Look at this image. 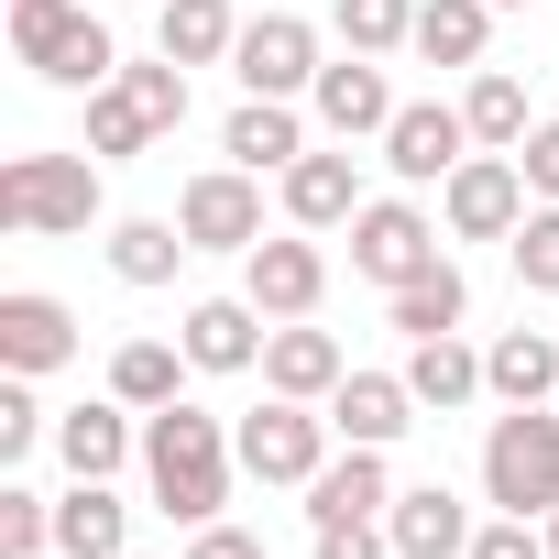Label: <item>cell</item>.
Masks as SVG:
<instances>
[{
	"label": "cell",
	"instance_id": "obj_31",
	"mask_svg": "<svg viewBox=\"0 0 559 559\" xmlns=\"http://www.w3.org/2000/svg\"><path fill=\"white\" fill-rule=\"evenodd\" d=\"M461 121H472V143H526V132H537V121H526V88H515L504 67H483V78H472Z\"/></svg>",
	"mask_w": 559,
	"mask_h": 559
},
{
	"label": "cell",
	"instance_id": "obj_13",
	"mask_svg": "<svg viewBox=\"0 0 559 559\" xmlns=\"http://www.w3.org/2000/svg\"><path fill=\"white\" fill-rule=\"evenodd\" d=\"M263 341H274V330H263L252 297H198V308H187V362H198V373H252Z\"/></svg>",
	"mask_w": 559,
	"mask_h": 559
},
{
	"label": "cell",
	"instance_id": "obj_33",
	"mask_svg": "<svg viewBox=\"0 0 559 559\" xmlns=\"http://www.w3.org/2000/svg\"><path fill=\"white\" fill-rule=\"evenodd\" d=\"M34 548H56V504L34 483H0V559H34Z\"/></svg>",
	"mask_w": 559,
	"mask_h": 559
},
{
	"label": "cell",
	"instance_id": "obj_18",
	"mask_svg": "<svg viewBox=\"0 0 559 559\" xmlns=\"http://www.w3.org/2000/svg\"><path fill=\"white\" fill-rule=\"evenodd\" d=\"M384 504H395V472H384V450H362V439L308 483V526H352V515H384Z\"/></svg>",
	"mask_w": 559,
	"mask_h": 559
},
{
	"label": "cell",
	"instance_id": "obj_15",
	"mask_svg": "<svg viewBox=\"0 0 559 559\" xmlns=\"http://www.w3.org/2000/svg\"><path fill=\"white\" fill-rule=\"evenodd\" d=\"M384 537H395V559H472V515H461L450 483L395 493V504H384Z\"/></svg>",
	"mask_w": 559,
	"mask_h": 559
},
{
	"label": "cell",
	"instance_id": "obj_10",
	"mask_svg": "<svg viewBox=\"0 0 559 559\" xmlns=\"http://www.w3.org/2000/svg\"><path fill=\"white\" fill-rule=\"evenodd\" d=\"M526 219V165L515 154H461L450 165V230L461 241H515Z\"/></svg>",
	"mask_w": 559,
	"mask_h": 559
},
{
	"label": "cell",
	"instance_id": "obj_26",
	"mask_svg": "<svg viewBox=\"0 0 559 559\" xmlns=\"http://www.w3.org/2000/svg\"><path fill=\"white\" fill-rule=\"evenodd\" d=\"M493 34V0H417V56L428 67H483Z\"/></svg>",
	"mask_w": 559,
	"mask_h": 559
},
{
	"label": "cell",
	"instance_id": "obj_20",
	"mask_svg": "<svg viewBox=\"0 0 559 559\" xmlns=\"http://www.w3.org/2000/svg\"><path fill=\"white\" fill-rule=\"evenodd\" d=\"M286 219H297V230H341V219H362V176H352V154H297V165H286Z\"/></svg>",
	"mask_w": 559,
	"mask_h": 559
},
{
	"label": "cell",
	"instance_id": "obj_29",
	"mask_svg": "<svg viewBox=\"0 0 559 559\" xmlns=\"http://www.w3.org/2000/svg\"><path fill=\"white\" fill-rule=\"evenodd\" d=\"M187 252H198V241H187L176 219H121V230H110V274H121V286H165Z\"/></svg>",
	"mask_w": 559,
	"mask_h": 559
},
{
	"label": "cell",
	"instance_id": "obj_14",
	"mask_svg": "<svg viewBox=\"0 0 559 559\" xmlns=\"http://www.w3.org/2000/svg\"><path fill=\"white\" fill-rule=\"evenodd\" d=\"M330 428H341V439H362V450H395V439L417 428V384H406V373H341Z\"/></svg>",
	"mask_w": 559,
	"mask_h": 559
},
{
	"label": "cell",
	"instance_id": "obj_23",
	"mask_svg": "<svg viewBox=\"0 0 559 559\" xmlns=\"http://www.w3.org/2000/svg\"><path fill=\"white\" fill-rule=\"evenodd\" d=\"M406 384H417V406H439V417L472 406V395H493V384H483V352H461V330L417 341V352H406Z\"/></svg>",
	"mask_w": 559,
	"mask_h": 559
},
{
	"label": "cell",
	"instance_id": "obj_41",
	"mask_svg": "<svg viewBox=\"0 0 559 559\" xmlns=\"http://www.w3.org/2000/svg\"><path fill=\"white\" fill-rule=\"evenodd\" d=\"M493 12H515V0H493Z\"/></svg>",
	"mask_w": 559,
	"mask_h": 559
},
{
	"label": "cell",
	"instance_id": "obj_1",
	"mask_svg": "<svg viewBox=\"0 0 559 559\" xmlns=\"http://www.w3.org/2000/svg\"><path fill=\"white\" fill-rule=\"evenodd\" d=\"M230 461H241V450H230V428H219L209 406L176 395V406L143 417V483H154V504H165L176 526H209V515L230 504Z\"/></svg>",
	"mask_w": 559,
	"mask_h": 559
},
{
	"label": "cell",
	"instance_id": "obj_39",
	"mask_svg": "<svg viewBox=\"0 0 559 559\" xmlns=\"http://www.w3.org/2000/svg\"><path fill=\"white\" fill-rule=\"evenodd\" d=\"M187 559H263V537H252V526H219V515H209V526L187 537Z\"/></svg>",
	"mask_w": 559,
	"mask_h": 559
},
{
	"label": "cell",
	"instance_id": "obj_19",
	"mask_svg": "<svg viewBox=\"0 0 559 559\" xmlns=\"http://www.w3.org/2000/svg\"><path fill=\"white\" fill-rule=\"evenodd\" d=\"M341 373H352V362H341V341H330V330H297V319H286V330L263 341V384H274V395H297V406L341 395Z\"/></svg>",
	"mask_w": 559,
	"mask_h": 559
},
{
	"label": "cell",
	"instance_id": "obj_37",
	"mask_svg": "<svg viewBox=\"0 0 559 559\" xmlns=\"http://www.w3.org/2000/svg\"><path fill=\"white\" fill-rule=\"evenodd\" d=\"M395 537L373 526V515H352V526H319V559H384Z\"/></svg>",
	"mask_w": 559,
	"mask_h": 559
},
{
	"label": "cell",
	"instance_id": "obj_16",
	"mask_svg": "<svg viewBox=\"0 0 559 559\" xmlns=\"http://www.w3.org/2000/svg\"><path fill=\"white\" fill-rule=\"evenodd\" d=\"M56 362H78V319L34 286L0 297V373H56Z\"/></svg>",
	"mask_w": 559,
	"mask_h": 559
},
{
	"label": "cell",
	"instance_id": "obj_9",
	"mask_svg": "<svg viewBox=\"0 0 559 559\" xmlns=\"http://www.w3.org/2000/svg\"><path fill=\"white\" fill-rule=\"evenodd\" d=\"M230 78H241L252 99H297V88H319V34H308L297 12H263V23H241Z\"/></svg>",
	"mask_w": 559,
	"mask_h": 559
},
{
	"label": "cell",
	"instance_id": "obj_35",
	"mask_svg": "<svg viewBox=\"0 0 559 559\" xmlns=\"http://www.w3.org/2000/svg\"><path fill=\"white\" fill-rule=\"evenodd\" d=\"M45 439V406H34V373H0V461H23Z\"/></svg>",
	"mask_w": 559,
	"mask_h": 559
},
{
	"label": "cell",
	"instance_id": "obj_32",
	"mask_svg": "<svg viewBox=\"0 0 559 559\" xmlns=\"http://www.w3.org/2000/svg\"><path fill=\"white\" fill-rule=\"evenodd\" d=\"M341 45H352V56H395V45H417V0H341Z\"/></svg>",
	"mask_w": 559,
	"mask_h": 559
},
{
	"label": "cell",
	"instance_id": "obj_2",
	"mask_svg": "<svg viewBox=\"0 0 559 559\" xmlns=\"http://www.w3.org/2000/svg\"><path fill=\"white\" fill-rule=\"evenodd\" d=\"M12 56H23L45 88H110V78H121L110 23H88L78 0H12Z\"/></svg>",
	"mask_w": 559,
	"mask_h": 559
},
{
	"label": "cell",
	"instance_id": "obj_36",
	"mask_svg": "<svg viewBox=\"0 0 559 559\" xmlns=\"http://www.w3.org/2000/svg\"><path fill=\"white\" fill-rule=\"evenodd\" d=\"M472 559H548L537 515H504V526H472Z\"/></svg>",
	"mask_w": 559,
	"mask_h": 559
},
{
	"label": "cell",
	"instance_id": "obj_22",
	"mask_svg": "<svg viewBox=\"0 0 559 559\" xmlns=\"http://www.w3.org/2000/svg\"><path fill=\"white\" fill-rule=\"evenodd\" d=\"M483 384H493L504 406H548V395H559V341H548V330H504V341L483 352Z\"/></svg>",
	"mask_w": 559,
	"mask_h": 559
},
{
	"label": "cell",
	"instance_id": "obj_12",
	"mask_svg": "<svg viewBox=\"0 0 559 559\" xmlns=\"http://www.w3.org/2000/svg\"><path fill=\"white\" fill-rule=\"evenodd\" d=\"M241 297H252L263 319H308V308L330 297L319 241H252V252H241Z\"/></svg>",
	"mask_w": 559,
	"mask_h": 559
},
{
	"label": "cell",
	"instance_id": "obj_8",
	"mask_svg": "<svg viewBox=\"0 0 559 559\" xmlns=\"http://www.w3.org/2000/svg\"><path fill=\"white\" fill-rule=\"evenodd\" d=\"M176 230H187L198 252H252V241H263V187H252V165L187 176V198H176Z\"/></svg>",
	"mask_w": 559,
	"mask_h": 559
},
{
	"label": "cell",
	"instance_id": "obj_34",
	"mask_svg": "<svg viewBox=\"0 0 559 559\" xmlns=\"http://www.w3.org/2000/svg\"><path fill=\"white\" fill-rule=\"evenodd\" d=\"M504 252H515V274H526L537 297H559V198H548V209H526Z\"/></svg>",
	"mask_w": 559,
	"mask_h": 559
},
{
	"label": "cell",
	"instance_id": "obj_38",
	"mask_svg": "<svg viewBox=\"0 0 559 559\" xmlns=\"http://www.w3.org/2000/svg\"><path fill=\"white\" fill-rule=\"evenodd\" d=\"M515 165H526V187H537V198H559V121H537V132L515 143Z\"/></svg>",
	"mask_w": 559,
	"mask_h": 559
},
{
	"label": "cell",
	"instance_id": "obj_3",
	"mask_svg": "<svg viewBox=\"0 0 559 559\" xmlns=\"http://www.w3.org/2000/svg\"><path fill=\"white\" fill-rule=\"evenodd\" d=\"M0 219L34 241H78L99 219V165L88 154H12L0 165Z\"/></svg>",
	"mask_w": 559,
	"mask_h": 559
},
{
	"label": "cell",
	"instance_id": "obj_24",
	"mask_svg": "<svg viewBox=\"0 0 559 559\" xmlns=\"http://www.w3.org/2000/svg\"><path fill=\"white\" fill-rule=\"evenodd\" d=\"M56 450H67L78 483H110V472L132 461V417H121V406H67V417H56Z\"/></svg>",
	"mask_w": 559,
	"mask_h": 559
},
{
	"label": "cell",
	"instance_id": "obj_5",
	"mask_svg": "<svg viewBox=\"0 0 559 559\" xmlns=\"http://www.w3.org/2000/svg\"><path fill=\"white\" fill-rule=\"evenodd\" d=\"M483 493L504 515H559V417L548 406H504L483 439Z\"/></svg>",
	"mask_w": 559,
	"mask_h": 559
},
{
	"label": "cell",
	"instance_id": "obj_7",
	"mask_svg": "<svg viewBox=\"0 0 559 559\" xmlns=\"http://www.w3.org/2000/svg\"><path fill=\"white\" fill-rule=\"evenodd\" d=\"M428 263H450V252H439V230H428V209H406V198H373V209L352 219V274H373L384 297H395V286H417Z\"/></svg>",
	"mask_w": 559,
	"mask_h": 559
},
{
	"label": "cell",
	"instance_id": "obj_27",
	"mask_svg": "<svg viewBox=\"0 0 559 559\" xmlns=\"http://www.w3.org/2000/svg\"><path fill=\"white\" fill-rule=\"evenodd\" d=\"M219 154L263 176V165H297L308 143H297V110H286V99H241V110H230V132H219Z\"/></svg>",
	"mask_w": 559,
	"mask_h": 559
},
{
	"label": "cell",
	"instance_id": "obj_17",
	"mask_svg": "<svg viewBox=\"0 0 559 559\" xmlns=\"http://www.w3.org/2000/svg\"><path fill=\"white\" fill-rule=\"evenodd\" d=\"M308 99H319V121H330L341 143H362V132H384V121L406 110V99L384 88V67H373V56H341V67H319V88H308Z\"/></svg>",
	"mask_w": 559,
	"mask_h": 559
},
{
	"label": "cell",
	"instance_id": "obj_21",
	"mask_svg": "<svg viewBox=\"0 0 559 559\" xmlns=\"http://www.w3.org/2000/svg\"><path fill=\"white\" fill-rule=\"evenodd\" d=\"M121 537H132V504H121L110 483H78V493L56 504V548H67V559H132Z\"/></svg>",
	"mask_w": 559,
	"mask_h": 559
},
{
	"label": "cell",
	"instance_id": "obj_11",
	"mask_svg": "<svg viewBox=\"0 0 559 559\" xmlns=\"http://www.w3.org/2000/svg\"><path fill=\"white\" fill-rule=\"evenodd\" d=\"M472 154V121L461 110H439V99H406L395 121H384V165L406 176V187H450V165Z\"/></svg>",
	"mask_w": 559,
	"mask_h": 559
},
{
	"label": "cell",
	"instance_id": "obj_30",
	"mask_svg": "<svg viewBox=\"0 0 559 559\" xmlns=\"http://www.w3.org/2000/svg\"><path fill=\"white\" fill-rule=\"evenodd\" d=\"M461 308H472L461 263H428L417 286H395V330H406V341H439V330H461Z\"/></svg>",
	"mask_w": 559,
	"mask_h": 559
},
{
	"label": "cell",
	"instance_id": "obj_40",
	"mask_svg": "<svg viewBox=\"0 0 559 559\" xmlns=\"http://www.w3.org/2000/svg\"><path fill=\"white\" fill-rule=\"evenodd\" d=\"M548 559H559V515H548Z\"/></svg>",
	"mask_w": 559,
	"mask_h": 559
},
{
	"label": "cell",
	"instance_id": "obj_6",
	"mask_svg": "<svg viewBox=\"0 0 559 559\" xmlns=\"http://www.w3.org/2000/svg\"><path fill=\"white\" fill-rule=\"evenodd\" d=\"M230 450H241V472L252 483H319L330 472V417L319 406H297V395H274V406H252L241 428H230Z\"/></svg>",
	"mask_w": 559,
	"mask_h": 559
},
{
	"label": "cell",
	"instance_id": "obj_25",
	"mask_svg": "<svg viewBox=\"0 0 559 559\" xmlns=\"http://www.w3.org/2000/svg\"><path fill=\"white\" fill-rule=\"evenodd\" d=\"M154 34H165V56H176V67H219V56L241 45L230 0H154Z\"/></svg>",
	"mask_w": 559,
	"mask_h": 559
},
{
	"label": "cell",
	"instance_id": "obj_4",
	"mask_svg": "<svg viewBox=\"0 0 559 559\" xmlns=\"http://www.w3.org/2000/svg\"><path fill=\"white\" fill-rule=\"evenodd\" d=\"M187 121V67L154 56V67H121L110 88H88V154H143Z\"/></svg>",
	"mask_w": 559,
	"mask_h": 559
},
{
	"label": "cell",
	"instance_id": "obj_28",
	"mask_svg": "<svg viewBox=\"0 0 559 559\" xmlns=\"http://www.w3.org/2000/svg\"><path fill=\"white\" fill-rule=\"evenodd\" d=\"M176 373H187V341H121V352H110V395L143 406V417L176 406Z\"/></svg>",
	"mask_w": 559,
	"mask_h": 559
}]
</instances>
